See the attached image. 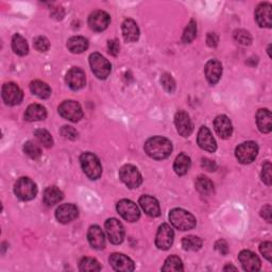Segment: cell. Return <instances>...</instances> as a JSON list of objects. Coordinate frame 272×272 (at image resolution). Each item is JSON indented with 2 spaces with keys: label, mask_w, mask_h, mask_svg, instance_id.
<instances>
[{
  "label": "cell",
  "mask_w": 272,
  "mask_h": 272,
  "mask_svg": "<svg viewBox=\"0 0 272 272\" xmlns=\"http://www.w3.org/2000/svg\"><path fill=\"white\" fill-rule=\"evenodd\" d=\"M145 151L153 160H165L173 152V144L166 137L154 136L146 141Z\"/></svg>",
  "instance_id": "6da1fadb"
},
{
  "label": "cell",
  "mask_w": 272,
  "mask_h": 272,
  "mask_svg": "<svg viewBox=\"0 0 272 272\" xmlns=\"http://www.w3.org/2000/svg\"><path fill=\"white\" fill-rule=\"evenodd\" d=\"M169 220L180 231H190L197 224V220L193 214L182 208H174L169 213Z\"/></svg>",
  "instance_id": "7a4b0ae2"
},
{
  "label": "cell",
  "mask_w": 272,
  "mask_h": 272,
  "mask_svg": "<svg viewBox=\"0 0 272 272\" xmlns=\"http://www.w3.org/2000/svg\"><path fill=\"white\" fill-rule=\"evenodd\" d=\"M80 162L84 174L91 180H97L101 177L102 166L98 157L91 152H84L80 156Z\"/></svg>",
  "instance_id": "3957f363"
},
{
  "label": "cell",
  "mask_w": 272,
  "mask_h": 272,
  "mask_svg": "<svg viewBox=\"0 0 272 272\" xmlns=\"http://www.w3.org/2000/svg\"><path fill=\"white\" fill-rule=\"evenodd\" d=\"M14 193L23 201H30L36 197V184L31 179L23 177L16 181L15 186H14Z\"/></svg>",
  "instance_id": "277c9868"
},
{
  "label": "cell",
  "mask_w": 272,
  "mask_h": 272,
  "mask_svg": "<svg viewBox=\"0 0 272 272\" xmlns=\"http://www.w3.org/2000/svg\"><path fill=\"white\" fill-rule=\"evenodd\" d=\"M90 65L94 75L100 80H106L111 74V63L100 53L95 52L90 55Z\"/></svg>",
  "instance_id": "5b68a950"
},
{
  "label": "cell",
  "mask_w": 272,
  "mask_h": 272,
  "mask_svg": "<svg viewBox=\"0 0 272 272\" xmlns=\"http://www.w3.org/2000/svg\"><path fill=\"white\" fill-rule=\"evenodd\" d=\"M119 178L129 189H137L142 183V177L139 170L130 164L123 165L120 168Z\"/></svg>",
  "instance_id": "8992f818"
},
{
  "label": "cell",
  "mask_w": 272,
  "mask_h": 272,
  "mask_svg": "<svg viewBox=\"0 0 272 272\" xmlns=\"http://www.w3.org/2000/svg\"><path fill=\"white\" fill-rule=\"evenodd\" d=\"M257 153H259V146L254 141L242 142L235 150V155L241 164L252 163L256 159Z\"/></svg>",
  "instance_id": "52a82bcc"
},
{
  "label": "cell",
  "mask_w": 272,
  "mask_h": 272,
  "mask_svg": "<svg viewBox=\"0 0 272 272\" xmlns=\"http://www.w3.org/2000/svg\"><path fill=\"white\" fill-rule=\"evenodd\" d=\"M60 115L66 120L77 122L83 117V111L81 106L74 100H66L59 107Z\"/></svg>",
  "instance_id": "ba28073f"
},
{
  "label": "cell",
  "mask_w": 272,
  "mask_h": 272,
  "mask_svg": "<svg viewBox=\"0 0 272 272\" xmlns=\"http://www.w3.org/2000/svg\"><path fill=\"white\" fill-rule=\"evenodd\" d=\"M116 208L120 216L129 222H135L140 217L139 208L131 200H120L116 205Z\"/></svg>",
  "instance_id": "9c48e42d"
},
{
  "label": "cell",
  "mask_w": 272,
  "mask_h": 272,
  "mask_svg": "<svg viewBox=\"0 0 272 272\" xmlns=\"http://www.w3.org/2000/svg\"><path fill=\"white\" fill-rule=\"evenodd\" d=\"M106 231L109 240L114 245H119L124 238V228L119 220L110 218L106 221Z\"/></svg>",
  "instance_id": "30bf717a"
},
{
  "label": "cell",
  "mask_w": 272,
  "mask_h": 272,
  "mask_svg": "<svg viewBox=\"0 0 272 272\" xmlns=\"http://www.w3.org/2000/svg\"><path fill=\"white\" fill-rule=\"evenodd\" d=\"M175 233L173 227L167 223H163L157 230L155 237V245L161 250H168L174 243Z\"/></svg>",
  "instance_id": "8fae6325"
},
{
  "label": "cell",
  "mask_w": 272,
  "mask_h": 272,
  "mask_svg": "<svg viewBox=\"0 0 272 272\" xmlns=\"http://www.w3.org/2000/svg\"><path fill=\"white\" fill-rule=\"evenodd\" d=\"M3 99L8 106H17L23 101L24 94L18 85L9 82L3 87Z\"/></svg>",
  "instance_id": "7c38bea8"
},
{
  "label": "cell",
  "mask_w": 272,
  "mask_h": 272,
  "mask_svg": "<svg viewBox=\"0 0 272 272\" xmlns=\"http://www.w3.org/2000/svg\"><path fill=\"white\" fill-rule=\"evenodd\" d=\"M175 124L177 131L183 137H189L194 131V124L190 115L185 111L177 112L175 116Z\"/></svg>",
  "instance_id": "4fadbf2b"
},
{
  "label": "cell",
  "mask_w": 272,
  "mask_h": 272,
  "mask_svg": "<svg viewBox=\"0 0 272 272\" xmlns=\"http://www.w3.org/2000/svg\"><path fill=\"white\" fill-rule=\"evenodd\" d=\"M111 23V17L104 11H95L89 17V26L93 31H104Z\"/></svg>",
  "instance_id": "5bb4252c"
},
{
  "label": "cell",
  "mask_w": 272,
  "mask_h": 272,
  "mask_svg": "<svg viewBox=\"0 0 272 272\" xmlns=\"http://www.w3.org/2000/svg\"><path fill=\"white\" fill-rule=\"evenodd\" d=\"M66 83L73 91H79L85 87L87 77L84 71L79 67H73L66 74Z\"/></svg>",
  "instance_id": "9a60e30c"
},
{
  "label": "cell",
  "mask_w": 272,
  "mask_h": 272,
  "mask_svg": "<svg viewBox=\"0 0 272 272\" xmlns=\"http://www.w3.org/2000/svg\"><path fill=\"white\" fill-rule=\"evenodd\" d=\"M238 260L245 271L249 272H255L259 271L261 269V260L259 259L255 253L249 250H243L239 253L238 255Z\"/></svg>",
  "instance_id": "2e32d148"
},
{
  "label": "cell",
  "mask_w": 272,
  "mask_h": 272,
  "mask_svg": "<svg viewBox=\"0 0 272 272\" xmlns=\"http://www.w3.org/2000/svg\"><path fill=\"white\" fill-rule=\"evenodd\" d=\"M110 264L114 270L120 272H131L134 270L135 266L130 257L121 253H113L110 256Z\"/></svg>",
  "instance_id": "e0dca14e"
},
{
  "label": "cell",
  "mask_w": 272,
  "mask_h": 272,
  "mask_svg": "<svg viewBox=\"0 0 272 272\" xmlns=\"http://www.w3.org/2000/svg\"><path fill=\"white\" fill-rule=\"evenodd\" d=\"M197 141L199 147L205 151L215 152L217 150L216 140H215V138L213 137V134L210 131V129L204 125L200 128V130L198 132Z\"/></svg>",
  "instance_id": "ac0fdd59"
},
{
  "label": "cell",
  "mask_w": 272,
  "mask_h": 272,
  "mask_svg": "<svg viewBox=\"0 0 272 272\" xmlns=\"http://www.w3.org/2000/svg\"><path fill=\"white\" fill-rule=\"evenodd\" d=\"M79 216V210L76 205L66 203L58 207L55 212V217L61 223H69Z\"/></svg>",
  "instance_id": "d6986e66"
},
{
  "label": "cell",
  "mask_w": 272,
  "mask_h": 272,
  "mask_svg": "<svg viewBox=\"0 0 272 272\" xmlns=\"http://www.w3.org/2000/svg\"><path fill=\"white\" fill-rule=\"evenodd\" d=\"M214 127H215V131H216L218 136H220L223 139L231 137L233 133L232 122L230 118L225 115L217 116L214 121Z\"/></svg>",
  "instance_id": "ffe728a7"
},
{
  "label": "cell",
  "mask_w": 272,
  "mask_h": 272,
  "mask_svg": "<svg viewBox=\"0 0 272 272\" xmlns=\"http://www.w3.org/2000/svg\"><path fill=\"white\" fill-rule=\"evenodd\" d=\"M139 204L144 212L150 217H159L161 215V207L157 200L151 196L145 195L139 198Z\"/></svg>",
  "instance_id": "44dd1931"
},
{
  "label": "cell",
  "mask_w": 272,
  "mask_h": 272,
  "mask_svg": "<svg viewBox=\"0 0 272 272\" xmlns=\"http://www.w3.org/2000/svg\"><path fill=\"white\" fill-rule=\"evenodd\" d=\"M271 5L268 3L261 4L255 10V19L262 28H271L272 20H271Z\"/></svg>",
  "instance_id": "7402d4cb"
},
{
  "label": "cell",
  "mask_w": 272,
  "mask_h": 272,
  "mask_svg": "<svg viewBox=\"0 0 272 272\" xmlns=\"http://www.w3.org/2000/svg\"><path fill=\"white\" fill-rule=\"evenodd\" d=\"M204 71L208 83L215 85L219 82L222 76V65L218 60H210L205 65Z\"/></svg>",
  "instance_id": "603a6c76"
},
{
  "label": "cell",
  "mask_w": 272,
  "mask_h": 272,
  "mask_svg": "<svg viewBox=\"0 0 272 272\" xmlns=\"http://www.w3.org/2000/svg\"><path fill=\"white\" fill-rule=\"evenodd\" d=\"M88 238H89L91 246L94 249H97V250L104 249V247H106V237H104L103 231L101 230V227H100V226L92 225L89 228Z\"/></svg>",
  "instance_id": "cb8c5ba5"
},
{
  "label": "cell",
  "mask_w": 272,
  "mask_h": 272,
  "mask_svg": "<svg viewBox=\"0 0 272 272\" xmlns=\"http://www.w3.org/2000/svg\"><path fill=\"white\" fill-rule=\"evenodd\" d=\"M121 29H122V35L125 41L133 43L139 38V28L133 19L131 18L124 19V22L122 23Z\"/></svg>",
  "instance_id": "d4e9b609"
},
{
  "label": "cell",
  "mask_w": 272,
  "mask_h": 272,
  "mask_svg": "<svg viewBox=\"0 0 272 272\" xmlns=\"http://www.w3.org/2000/svg\"><path fill=\"white\" fill-rule=\"evenodd\" d=\"M256 123L260 131L263 133H270L272 130L271 113L267 109H261L256 113Z\"/></svg>",
  "instance_id": "484cf974"
},
{
  "label": "cell",
  "mask_w": 272,
  "mask_h": 272,
  "mask_svg": "<svg viewBox=\"0 0 272 272\" xmlns=\"http://www.w3.org/2000/svg\"><path fill=\"white\" fill-rule=\"evenodd\" d=\"M47 117L46 109L37 103L28 107L25 113V118L27 121H39L44 120Z\"/></svg>",
  "instance_id": "4316f807"
},
{
  "label": "cell",
  "mask_w": 272,
  "mask_h": 272,
  "mask_svg": "<svg viewBox=\"0 0 272 272\" xmlns=\"http://www.w3.org/2000/svg\"><path fill=\"white\" fill-rule=\"evenodd\" d=\"M64 198V194L62 191H60L55 186H49L44 192V196H43V200L44 203L47 206H53L58 204L60 201H62Z\"/></svg>",
  "instance_id": "83f0119b"
},
{
  "label": "cell",
  "mask_w": 272,
  "mask_h": 272,
  "mask_svg": "<svg viewBox=\"0 0 272 272\" xmlns=\"http://www.w3.org/2000/svg\"><path fill=\"white\" fill-rule=\"evenodd\" d=\"M67 48L73 53H82L89 48V40L83 36H73L67 41Z\"/></svg>",
  "instance_id": "f1b7e54d"
},
{
  "label": "cell",
  "mask_w": 272,
  "mask_h": 272,
  "mask_svg": "<svg viewBox=\"0 0 272 272\" xmlns=\"http://www.w3.org/2000/svg\"><path fill=\"white\" fill-rule=\"evenodd\" d=\"M191 165H192L191 157L189 155H186L185 153H181L177 156V159L174 164L175 173L178 176H184L187 174V171L191 168Z\"/></svg>",
  "instance_id": "f546056e"
},
{
  "label": "cell",
  "mask_w": 272,
  "mask_h": 272,
  "mask_svg": "<svg viewBox=\"0 0 272 272\" xmlns=\"http://www.w3.org/2000/svg\"><path fill=\"white\" fill-rule=\"evenodd\" d=\"M30 90L40 99H47L51 96V89L49 85L39 80H35L30 83Z\"/></svg>",
  "instance_id": "4dcf8cb0"
},
{
  "label": "cell",
  "mask_w": 272,
  "mask_h": 272,
  "mask_svg": "<svg viewBox=\"0 0 272 272\" xmlns=\"http://www.w3.org/2000/svg\"><path fill=\"white\" fill-rule=\"evenodd\" d=\"M12 48L14 52L20 56H24L29 52V46H28V43L20 34H15L12 37Z\"/></svg>",
  "instance_id": "1f68e13d"
},
{
  "label": "cell",
  "mask_w": 272,
  "mask_h": 272,
  "mask_svg": "<svg viewBox=\"0 0 272 272\" xmlns=\"http://www.w3.org/2000/svg\"><path fill=\"white\" fill-rule=\"evenodd\" d=\"M197 191L204 196H208L214 192V184L206 177H199L196 181Z\"/></svg>",
  "instance_id": "d6a6232c"
},
{
  "label": "cell",
  "mask_w": 272,
  "mask_h": 272,
  "mask_svg": "<svg viewBox=\"0 0 272 272\" xmlns=\"http://www.w3.org/2000/svg\"><path fill=\"white\" fill-rule=\"evenodd\" d=\"M182 247L186 251H198L202 247V240L197 236H186L182 239Z\"/></svg>",
  "instance_id": "836d02e7"
},
{
  "label": "cell",
  "mask_w": 272,
  "mask_h": 272,
  "mask_svg": "<svg viewBox=\"0 0 272 272\" xmlns=\"http://www.w3.org/2000/svg\"><path fill=\"white\" fill-rule=\"evenodd\" d=\"M183 263L181 259L176 255H171L165 261L162 271H183Z\"/></svg>",
  "instance_id": "e575fe53"
},
{
  "label": "cell",
  "mask_w": 272,
  "mask_h": 272,
  "mask_svg": "<svg viewBox=\"0 0 272 272\" xmlns=\"http://www.w3.org/2000/svg\"><path fill=\"white\" fill-rule=\"evenodd\" d=\"M79 270L80 271H100L101 270V266H100L99 262L92 257H84L81 260L79 264Z\"/></svg>",
  "instance_id": "d590c367"
},
{
  "label": "cell",
  "mask_w": 272,
  "mask_h": 272,
  "mask_svg": "<svg viewBox=\"0 0 272 272\" xmlns=\"http://www.w3.org/2000/svg\"><path fill=\"white\" fill-rule=\"evenodd\" d=\"M197 36V24L194 19H192L187 27L185 28L183 36H182V41L185 43V44H190L192 43Z\"/></svg>",
  "instance_id": "8d00e7d4"
},
{
  "label": "cell",
  "mask_w": 272,
  "mask_h": 272,
  "mask_svg": "<svg viewBox=\"0 0 272 272\" xmlns=\"http://www.w3.org/2000/svg\"><path fill=\"white\" fill-rule=\"evenodd\" d=\"M34 135L45 148H51L53 146V138L48 131L43 130V129H38V130L34 132Z\"/></svg>",
  "instance_id": "74e56055"
},
{
  "label": "cell",
  "mask_w": 272,
  "mask_h": 272,
  "mask_svg": "<svg viewBox=\"0 0 272 272\" xmlns=\"http://www.w3.org/2000/svg\"><path fill=\"white\" fill-rule=\"evenodd\" d=\"M24 152L31 157V159H38V157L41 155V150L40 147L38 145H36L35 142L29 140V141H26L25 145H24Z\"/></svg>",
  "instance_id": "f35d334b"
},
{
  "label": "cell",
  "mask_w": 272,
  "mask_h": 272,
  "mask_svg": "<svg viewBox=\"0 0 272 272\" xmlns=\"http://www.w3.org/2000/svg\"><path fill=\"white\" fill-rule=\"evenodd\" d=\"M234 38L237 43H239L240 45H250L252 43V37H251V34L246 31V30H242V29H239V30H236L234 32Z\"/></svg>",
  "instance_id": "ab89813d"
},
{
  "label": "cell",
  "mask_w": 272,
  "mask_h": 272,
  "mask_svg": "<svg viewBox=\"0 0 272 272\" xmlns=\"http://www.w3.org/2000/svg\"><path fill=\"white\" fill-rule=\"evenodd\" d=\"M161 83H162L163 88L165 89L166 92L171 94L176 91V82H175L174 78L171 77L169 74H163L162 75Z\"/></svg>",
  "instance_id": "60d3db41"
},
{
  "label": "cell",
  "mask_w": 272,
  "mask_h": 272,
  "mask_svg": "<svg viewBox=\"0 0 272 272\" xmlns=\"http://www.w3.org/2000/svg\"><path fill=\"white\" fill-rule=\"evenodd\" d=\"M33 44L35 49L39 52H46L50 47V43L45 36H37L36 38H34Z\"/></svg>",
  "instance_id": "b9f144b4"
},
{
  "label": "cell",
  "mask_w": 272,
  "mask_h": 272,
  "mask_svg": "<svg viewBox=\"0 0 272 272\" xmlns=\"http://www.w3.org/2000/svg\"><path fill=\"white\" fill-rule=\"evenodd\" d=\"M61 134L62 136H64L67 139H71L74 140L78 137V132L76 131V129L74 127H70V125H64L61 129Z\"/></svg>",
  "instance_id": "7bdbcfd3"
},
{
  "label": "cell",
  "mask_w": 272,
  "mask_h": 272,
  "mask_svg": "<svg viewBox=\"0 0 272 272\" xmlns=\"http://www.w3.org/2000/svg\"><path fill=\"white\" fill-rule=\"evenodd\" d=\"M261 177H262V181L266 184V185H268V186H270L271 185V164H270V162H266L265 164H264V166H263V170H262V175H261Z\"/></svg>",
  "instance_id": "ee69618b"
},
{
  "label": "cell",
  "mask_w": 272,
  "mask_h": 272,
  "mask_svg": "<svg viewBox=\"0 0 272 272\" xmlns=\"http://www.w3.org/2000/svg\"><path fill=\"white\" fill-rule=\"evenodd\" d=\"M260 250L262 252V254L266 257V259L271 262V257H272V243L270 241H265L263 242L261 247H260Z\"/></svg>",
  "instance_id": "f6af8a7d"
},
{
  "label": "cell",
  "mask_w": 272,
  "mask_h": 272,
  "mask_svg": "<svg viewBox=\"0 0 272 272\" xmlns=\"http://www.w3.org/2000/svg\"><path fill=\"white\" fill-rule=\"evenodd\" d=\"M119 49H120V46H119V43L117 39H112L108 41V50L110 54L116 56L119 53Z\"/></svg>",
  "instance_id": "bcb514c9"
},
{
  "label": "cell",
  "mask_w": 272,
  "mask_h": 272,
  "mask_svg": "<svg viewBox=\"0 0 272 272\" xmlns=\"http://www.w3.org/2000/svg\"><path fill=\"white\" fill-rule=\"evenodd\" d=\"M201 166L202 168H204L208 173H213V171H216L217 169V165L214 161H211L208 159H202L201 161Z\"/></svg>",
  "instance_id": "7dc6e473"
},
{
  "label": "cell",
  "mask_w": 272,
  "mask_h": 272,
  "mask_svg": "<svg viewBox=\"0 0 272 272\" xmlns=\"http://www.w3.org/2000/svg\"><path fill=\"white\" fill-rule=\"evenodd\" d=\"M215 249H216L220 254L225 255L228 252V246L225 240H218L216 243H215Z\"/></svg>",
  "instance_id": "c3c4849f"
},
{
  "label": "cell",
  "mask_w": 272,
  "mask_h": 272,
  "mask_svg": "<svg viewBox=\"0 0 272 272\" xmlns=\"http://www.w3.org/2000/svg\"><path fill=\"white\" fill-rule=\"evenodd\" d=\"M261 215L262 217L267 221V222H271L272 221V218H271V215H272V208H271V205L270 204H267L265 205L262 211H261Z\"/></svg>",
  "instance_id": "681fc988"
},
{
  "label": "cell",
  "mask_w": 272,
  "mask_h": 272,
  "mask_svg": "<svg viewBox=\"0 0 272 272\" xmlns=\"http://www.w3.org/2000/svg\"><path fill=\"white\" fill-rule=\"evenodd\" d=\"M219 37L216 33H208L206 36V43L210 47H216L218 45Z\"/></svg>",
  "instance_id": "f907efd6"
},
{
  "label": "cell",
  "mask_w": 272,
  "mask_h": 272,
  "mask_svg": "<svg viewBox=\"0 0 272 272\" xmlns=\"http://www.w3.org/2000/svg\"><path fill=\"white\" fill-rule=\"evenodd\" d=\"M223 270H224V271H226V270H234V271H236L237 268L234 267V266L231 265V264H228V265H226V266L223 268Z\"/></svg>",
  "instance_id": "816d5d0a"
}]
</instances>
